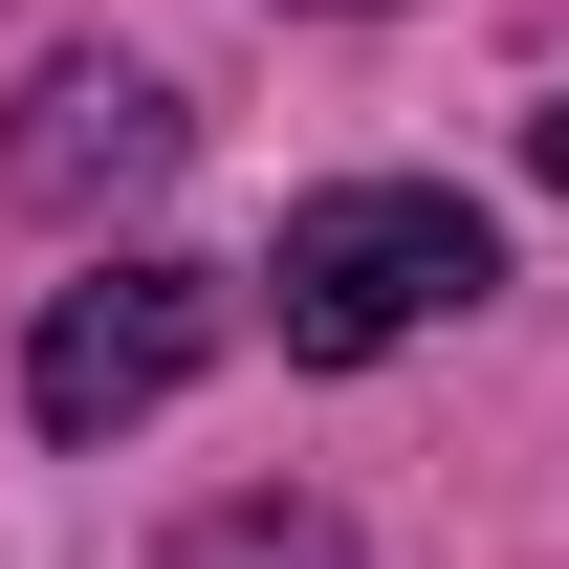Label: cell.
I'll return each instance as SVG.
<instances>
[{
	"label": "cell",
	"instance_id": "1",
	"mask_svg": "<svg viewBox=\"0 0 569 569\" xmlns=\"http://www.w3.org/2000/svg\"><path fill=\"white\" fill-rule=\"evenodd\" d=\"M482 284H503V241H482L460 176H329L263 241V329H284V372H372V351H417V329H460Z\"/></svg>",
	"mask_w": 569,
	"mask_h": 569
},
{
	"label": "cell",
	"instance_id": "2",
	"mask_svg": "<svg viewBox=\"0 0 569 569\" xmlns=\"http://www.w3.org/2000/svg\"><path fill=\"white\" fill-rule=\"evenodd\" d=\"M219 329H241V307H219V263H176V241H110V263L88 284H44V329H22V438H132V417H176V395H198L219 372Z\"/></svg>",
	"mask_w": 569,
	"mask_h": 569
},
{
	"label": "cell",
	"instance_id": "3",
	"mask_svg": "<svg viewBox=\"0 0 569 569\" xmlns=\"http://www.w3.org/2000/svg\"><path fill=\"white\" fill-rule=\"evenodd\" d=\"M176 153H198V88H176V67H132V44H44L22 110H0V198L67 219V241H110V219L176 198Z\"/></svg>",
	"mask_w": 569,
	"mask_h": 569
},
{
	"label": "cell",
	"instance_id": "4",
	"mask_svg": "<svg viewBox=\"0 0 569 569\" xmlns=\"http://www.w3.org/2000/svg\"><path fill=\"white\" fill-rule=\"evenodd\" d=\"M153 569H372L351 548V503H307V482H241V503H198Z\"/></svg>",
	"mask_w": 569,
	"mask_h": 569
},
{
	"label": "cell",
	"instance_id": "5",
	"mask_svg": "<svg viewBox=\"0 0 569 569\" xmlns=\"http://www.w3.org/2000/svg\"><path fill=\"white\" fill-rule=\"evenodd\" d=\"M526 176H548V198H569V88H548V110H526Z\"/></svg>",
	"mask_w": 569,
	"mask_h": 569
}]
</instances>
